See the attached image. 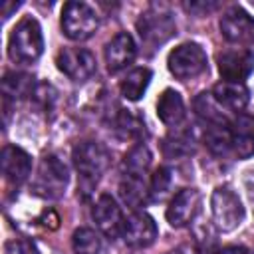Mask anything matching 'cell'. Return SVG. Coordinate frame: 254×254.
I'll return each instance as SVG.
<instances>
[{
	"mask_svg": "<svg viewBox=\"0 0 254 254\" xmlns=\"http://www.w3.org/2000/svg\"><path fill=\"white\" fill-rule=\"evenodd\" d=\"M44 52V36H42V28L38 24L36 18L26 16L22 18L10 38H8V56L14 64H34L38 62V58Z\"/></svg>",
	"mask_w": 254,
	"mask_h": 254,
	"instance_id": "cell-1",
	"label": "cell"
},
{
	"mask_svg": "<svg viewBox=\"0 0 254 254\" xmlns=\"http://www.w3.org/2000/svg\"><path fill=\"white\" fill-rule=\"evenodd\" d=\"M111 165V153L97 141H83L73 149V167L79 175L81 189L89 192Z\"/></svg>",
	"mask_w": 254,
	"mask_h": 254,
	"instance_id": "cell-2",
	"label": "cell"
},
{
	"mask_svg": "<svg viewBox=\"0 0 254 254\" xmlns=\"http://www.w3.org/2000/svg\"><path fill=\"white\" fill-rule=\"evenodd\" d=\"M69 183V171L67 165L58 155H46L36 171V177L32 181V192L42 198H60L64 196Z\"/></svg>",
	"mask_w": 254,
	"mask_h": 254,
	"instance_id": "cell-3",
	"label": "cell"
},
{
	"mask_svg": "<svg viewBox=\"0 0 254 254\" xmlns=\"http://www.w3.org/2000/svg\"><path fill=\"white\" fill-rule=\"evenodd\" d=\"M135 26H137L141 42L149 50H155V48L163 46L177 32V24H175L171 12L165 10V8H159V6H151L149 10H145L139 16Z\"/></svg>",
	"mask_w": 254,
	"mask_h": 254,
	"instance_id": "cell-4",
	"label": "cell"
},
{
	"mask_svg": "<svg viewBox=\"0 0 254 254\" xmlns=\"http://www.w3.org/2000/svg\"><path fill=\"white\" fill-rule=\"evenodd\" d=\"M210 212L214 226L222 232H232L244 222V206L240 196L230 187H216L210 196Z\"/></svg>",
	"mask_w": 254,
	"mask_h": 254,
	"instance_id": "cell-5",
	"label": "cell"
},
{
	"mask_svg": "<svg viewBox=\"0 0 254 254\" xmlns=\"http://www.w3.org/2000/svg\"><path fill=\"white\" fill-rule=\"evenodd\" d=\"M99 28V16L95 8L85 2L71 0L62 10V30L73 42H83L91 38Z\"/></svg>",
	"mask_w": 254,
	"mask_h": 254,
	"instance_id": "cell-6",
	"label": "cell"
},
{
	"mask_svg": "<svg viewBox=\"0 0 254 254\" xmlns=\"http://www.w3.org/2000/svg\"><path fill=\"white\" fill-rule=\"evenodd\" d=\"M206 52L194 42H185L177 46L167 58V67L177 79H192L200 75L206 69Z\"/></svg>",
	"mask_w": 254,
	"mask_h": 254,
	"instance_id": "cell-7",
	"label": "cell"
},
{
	"mask_svg": "<svg viewBox=\"0 0 254 254\" xmlns=\"http://www.w3.org/2000/svg\"><path fill=\"white\" fill-rule=\"evenodd\" d=\"M58 69L71 81H85L95 73V56L85 48H64L56 56Z\"/></svg>",
	"mask_w": 254,
	"mask_h": 254,
	"instance_id": "cell-8",
	"label": "cell"
},
{
	"mask_svg": "<svg viewBox=\"0 0 254 254\" xmlns=\"http://www.w3.org/2000/svg\"><path fill=\"white\" fill-rule=\"evenodd\" d=\"M220 34L236 46L254 44V18L240 6L228 8L220 18Z\"/></svg>",
	"mask_w": 254,
	"mask_h": 254,
	"instance_id": "cell-9",
	"label": "cell"
},
{
	"mask_svg": "<svg viewBox=\"0 0 254 254\" xmlns=\"http://www.w3.org/2000/svg\"><path fill=\"white\" fill-rule=\"evenodd\" d=\"M198 208H200V192L192 187H187L171 196L165 216L173 228H183L194 220Z\"/></svg>",
	"mask_w": 254,
	"mask_h": 254,
	"instance_id": "cell-10",
	"label": "cell"
},
{
	"mask_svg": "<svg viewBox=\"0 0 254 254\" xmlns=\"http://www.w3.org/2000/svg\"><path fill=\"white\" fill-rule=\"evenodd\" d=\"M216 64L224 81L244 83V79L254 71V54L248 48H232L218 54Z\"/></svg>",
	"mask_w": 254,
	"mask_h": 254,
	"instance_id": "cell-11",
	"label": "cell"
},
{
	"mask_svg": "<svg viewBox=\"0 0 254 254\" xmlns=\"http://www.w3.org/2000/svg\"><path fill=\"white\" fill-rule=\"evenodd\" d=\"M121 236H123L125 244L131 248H147L157 240L159 228H157V222L153 220V216H149L147 212L135 210L133 214H129L125 218Z\"/></svg>",
	"mask_w": 254,
	"mask_h": 254,
	"instance_id": "cell-12",
	"label": "cell"
},
{
	"mask_svg": "<svg viewBox=\"0 0 254 254\" xmlns=\"http://www.w3.org/2000/svg\"><path fill=\"white\" fill-rule=\"evenodd\" d=\"M93 220H95L97 230H99L105 238H109V240L121 236V232H123L125 218H123L121 206L117 204V200H115L111 194H101V196L95 200V206H93Z\"/></svg>",
	"mask_w": 254,
	"mask_h": 254,
	"instance_id": "cell-13",
	"label": "cell"
},
{
	"mask_svg": "<svg viewBox=\"0 0 254 254\" xmlns=\"http://www.w3.org/2000/svg\"><path fill=\"white\" fill-rule=\"evenodd\" d=\"M103 56H105V65H107V69H109L111 73L125 69L127 65L133 64V60H135V56H137V46H135L133 36L127 34V32L115 34V36L105 44Z\"/></svg>",
	"mask_w": 254,
	"mask_h": 254,
	"instance_id": "cell-14",
	"label": "cell"
},
{
	"mask_svg": "<svg viewBox=\"0 0 254 254\" xmlns=\"http://www.w3.org/2000/svg\"><path fill=\"white\" fill-rule=\"evenodd\" d=\"M0 165H2V175L10 185H22L32 171V157L16 147V145H6L2 149V157H0Z\"/></svg>",
	"mask_w": 254,
	"mask_h": 254,
	"instance_id": "cell-15",
	"label": "cell"
},
{
	"mask_svg": "<svg viewBox=\"0 0 254 254\" xmlns=\"http://www.w3.org/2000/svg\"><path fill=\"white\" fill-rule=\"evenodd\" d=\"M230 145L238 159L254 155V115L238 113L230 119Z\"/></svg>",
	"mask_w": 254,
	"mask_h": 254,
	"instance_id": "cell-16",
	"label": "cell"
},
{
	"mask_svg": "<svg viewBox=\"0 0 254 254\" xmlns=\"http://www.w3.org/2000/svg\"><path fill=\"white\" fill-rule=\"evenodd\" d=\"M212 97L214 101L226 111V113H240L246 105H248V87L244 83H238V81H218L214 87H212Z\"/></svg>",
	"mask_w": 254,
	"mask_h": 254,
	"instance_id": "cell-17",
	"label": "cell"
},
{
	"mask_svg": "<svg viewBox=\"0 0 254 254\" xmlns=\"http://www.w3.org/2000/svg\"><path fill=\"white\" fill-rule=\"evenodd\" d=\"M119 196L121 200L131 206L139 208L147 202L149 198V183L147 175H135V173H121L119 181Z\"/></svg>",
	"mask_w": 254,
	"mask_h": 254,
	"instance_id": "cell-18",
	"label": "cell"
},
{
	"mask_svg": "<svg viewBox=\"0 0 254 254\" xmlns=\"http://www.w3.org/2000/svg\"><path fill=\"white\" fill-rule=\"evenodd\" d=\"M157 115L167 127H179L185 119V101L179 91L165 89L157 101Z\"/></svg>",
	"mask_w": 254,
	"mask_h": 254,
	"instance_id": "cell-19",
	"label": "cell"
},
{
	"mask_svg": "<svg viewBox=\"0 0 254 254\" xmlns=\"http://www.w3.org/2000/svg\"><path fill=\"white\" fill-rule=\"evenodd\" d=\"M151 69L149 67H135L131 71H127V75L121 79L119 83V91L127 101H139L143 97V93L147 91L149 83H151Z\"/></svg>",
	"mask_w": 254,
	"mask_h": 254,
	"instance_id": "cell-20",
	"label": "cell"
},
{
	"mask_svg": "<svg viewBox=\"0 0 254 254\" xmlns=\"http://www.w3.org/2000/svg\"><path fill=\"white\" fill-rule=\"evenodd\" d=\"M71 248H73V254H107L101 232L93 228H85V226L73 232Z\"/></svg>",
	"mask_w": 254,
	"mask_h": 254,
	"instance_id": "cell-21",
	"label": "cell"
},
{
	"mask_svg": "<svg viewBox=\"0 0 254 254\" xmlns=\"http://www.w3.org/2000/svg\"><path fill=\"white\" fill-rule=\"evenodd\" d=\"M194 111L206 125H228V113L214 101L212 93L202 91L194 99Z\"/></svg>",
	"mask_w": 254,
	"mask_h": 254,
	"instance_id": "cell-22",
	"label": "cell"
},
{
	"mask_svg": "<svg viewBox=\"0 0 254 254\" xmlns=\"http://www.w3.org/2000/svg\"><path fill=\"white\" fill-rule=\"evenodd\" d=\"M36 89L34 77L28 73H16L10 71L2 79V93L6 99H22L26 95H32Z\"/></svg>",
	"mask_w": 254,
	"mask_h": 254,
	"instance_id": "cell-23",
	"label": "cell"
},
{
	"mask_svg": "<svg viewBox=\"0 0 254 254\" xmlns=\"http://www.w3.org/2000/svg\"><path fill=\"white\" fill-rule=\"evenodd\" d=\"M163 153L169 159H185L194 153V141L189 131H175L165 137Z\"/></svg>",
	"mask_w": 254,
	"mask_h": 254,
	"instance_id": "cell-24",
	"label": "cell"
},
{
	"mask_svg": "<svg viewBox=\"0 0 254 254\" xmlns=\"http://www.w3.org/2000/svg\"><path fill=\"white\" fill-rule=\"evenodd\" d=\"M151 151L147 145L137 143L123 159V167L121 173H135V175H147L149 167H151Z\"/></svg>",
	"mask_w": 254,
	"mask_h": 254,
	"instance_id": "cell-25",
	"label": "cell"
},
{
	"mask_svg": "<svg viewBox=\"0 0 254 254\" xmlns=\"http://www.w3.org/2000/svg\"><path fill=\"white\" fill-rule=\"evenodd\" d=\"M204 143L214 155H226L232 151L230 145V123L228 125H206Z\"/></svg>",
	"mask_w": 254,
	"mask_h": 254,
	"instance_id": "cell-26",
	"label": "cell"
},
{
	"mask_svg": "<svg viewBox=\"0 0 254 254\" xmlns=\"http://www.w3.org/2000/svg\"><path fill=\"white\" fill-rule=\"evenodd\" d=\"M115 129L127 139H139L145 133V123L131 109H119L115 117Z\"/></svg>",
	"mask_w": 254,
	"mask_h": 254,
	"instance_id": "cell-27",
	"label": "cell"
},
{
	"mask_svg": "<svg viewBox=\"0 0 254 254\" xmlns=\"http://www.w3.org/2000/svg\"><path fill=\"white\" fill-rule=\"evenodd\" d=\"M173 187V173L167 167H159L149 181V196L151 200H163Z\"/></svg>",
	"mask_w": 254,
	"mask_h": 254,
	"instance_id": "cell-28",
	"label": "cell"
},
{
	"mask_svg": "<svg viewBox=\"0 0 254 254\" xmlns=\"http://www.w3.org/2000/svg\"><path fill=\"white\" fill-rule=\"evenodd\" d=\"M4 254H40L38 246L28 238H12L4 244Z\"/></svg>",
	"mask_w": 254,
	"mask_h": 254,
	"instance_id": "cell-29",
	"label": "cell"
},
{
	"mask_svg": "<svg viewBox=\"0 0 254 254\" xmlns=\"http://www.w3.org/2000/svg\"><path fill=\"white\" fill-rule=\"evenodd\" d=\"M185 8H187L189 12H198V10H202V12H208V10L216 8V4H214V2H210V4H208V2H206V4H204V2H190V4H187Z\"/></svg>",
	"mask_w": 254,
	"mask_h": 254,
	"instance_id": "cell-30",
	"label": "cell"
},
{
	"mask_svg": "<svg viewBox=\"0 0 254 254\" xmlns=\"http://www.w3.org/2000/svg\"><path fill=\"white\" fill-rule=\"evenodd\" d=\"M216 254H250L244 246H238V244H230V246H222L216 250Z\"/></svg>",
	"mask_w": 254,
	"mask_h": 254,
	"instance_id": "cell-31",
	"label": "cell"
},
{
	"mask_svg": "<svg viewBox=\"0 0 254 254\" xmlns=\"http://www.w3.org/2000/svg\"><path fill=\"white\" fill-rule=\"evenodd\" d=\"M167 254H198V250L192 248V246H179V248H175V250H171Z\"/></svg>",
	"mask_w": 254,
	"mask_h": 254,
	"instance_id": "cell-32",
	"label": "cell"
},
{
	"mask_svg": "<svg viewBox=\"0 0 254 254\" xmlns=\"http://www.w3.org/2000/svg\"><path fill=\"white\" fill-rule=\"evenodd\" d=\"M18 6H20V4H8V2H4V4H2V16L8 18V16H10V10H12V8H18Z\"/></svg>",
	"mask_w": 254,
	"mask_h": 254,
	"instance_id": "cell-33",
	"label": "cell"
}]
</instances>
